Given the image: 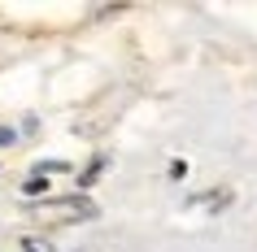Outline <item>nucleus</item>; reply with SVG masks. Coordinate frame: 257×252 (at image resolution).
I'll return each mask as SVG.
<instances>
[{
	"label": "nucleus",
	"mask_w": 257,
	"mask_h": 252,
	"mask_svg": "<svg viewBox=\"0 0 257 252\" xmlns=\"http://www.w3.org/2000/svg\"><path fill=\"white\" fill-rule=\"evenodd\" d=\"M44 213H57V217H74V222H79V217H92V204H87V200H48V204H44Z\"/></svg>",
	"instance_id": "nucleus-1"
},
{
	"label": "nucleus",
	"mask_w": 257,
	"mask_h": 252,
	"mask_svg": "<svg viewBox=\"0 0 257 252\" xmlns=\"http://www.w3.org/2000/svg\"><path fill=\"white\" fill-rule=\"evenodd\" d=\"M22 252H57V248L48 243V239H40V235H27L22 239Z\"/></svg>",
	"instance_id": "nucleus-2"
},
{
	"label": "nucleus",
	"mask_w": 257,
	"mask_h": 252,
	"mask_svg": "<svg viewBox=\"0 0 257 252\" xmlns=\"http://www.w3.org/2000/svg\"><path fill=\"white\" fill-rule=\"evenodd\" d=\"M70 165L66 161H40V165H35V174H66Z\"/></svg>",
	"instance_id": "nucleus-3"
},
{
	"label": "nucleus",
	"mask_w": 257,
	"mask_h": 252,
	"mask_svg": "<svg viewBox=\"0 0 257 252\" xmlns=\"http://www.w3.org/2000/svg\"><path fill=\"white\" fill-rule=\"evenodd\" d=\"M100 170H105V161L96 157V161H92V165H87V174H83L79 183H83V187H92V183H96V174H100Z\"/></svg>",
	"instance_id": "nucleus-4"
},
{
	"label": "nucleus",
	"mask_w": 257,
	"mask_h": 252,
	"mask_svg": "<svg viewBox=\"0 0 257 252\" xmlns=\"http://www.w3.org/2000/svg\"><path fill=\"white\" fill-rule=\"evenodd\" d=\"M22 191H27V196H40V191H44V178H40V174H31L27 183H22Z\"/></svg>",
	"instance_id": "nucleus-5"
},
{
	"label": "nucleus",
	"mask_w": 257,
	"mask_h": 252,
	"mask_svg": "<svg viewBox=\"0 0 257 252\" xmlns=\"http://www.w3.org/2000/svg\"><path fill=\"white\" fill-rule=\"evenodd\" d=\"M0 144H14V131L9 126H0Z\"/></svg>",
	"instance_id": "nucleus-6"
}]
</instances>
